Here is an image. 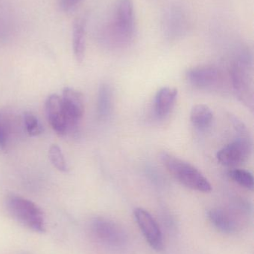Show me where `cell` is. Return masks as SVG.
<instances>
[{
	"label": "cell",
	"mask_w": 254,
	"mask_h": 254,
	"mask_svg": "<svg viewBox=\"0 0 254 254\" xmlns=\"http://www.w3.org/2000/svg\"><path fill=\"white\" fill-rule=\"evenodd\" d=\"M160 158L170 174L186 188L198 192H211L208 179L192 164L168 152H161Z\"/></svg>",
	"instance_id": "1"
},
{
	"label": "cell",
	"mask_w": 254,
	"mask_h": 254,
	"mask_svg": "<svg viewBox=\"0 0 254 254\" xmlns=\"http://www.w3.org/2000/svg\"><path fill=\"white\" fill-rule=\"evenodd\" d=\"M6 207L12 218L25 228L34 232H44L46 230L44 215L35 203L13 195L7 198Z\"/></svg>",
	"instance_id": "2"
},
{
	"label": "cell",
	"mask_w": 254,
	"mask_h": 254,
	"mask_svg": "<svg viewBox=\"0 0 254 254\" xmlns=\"http://www.w3.org/2000/svg\"><path fill=\"white\" fill-rule=\"evenodd\" d=\"M233 86L239 100L248 108L254 109V77L252 65L247 56H241L231 69Z\"/></svg>",
	"instance_id": "3"
},
{
	"label": "cell",
	"mask_w": 254,
	"mask_h": 254,
	"mask_svg": "<svg viewBox=\"0 0 254 254\" xmlns=\"http://www.w3.org/2000/svg\"><path fill=\"white\" fill-rule=\"evenodd\" d=\"M115 40L120 44L128 43L134 33V5L131 0H119L112 25Z\"/></svg>",
	"instance_id": "4"
},
{
	"label": "cell",
	"mask_w": 254,
	"mask_h": 254,
	"mask_svg": "<svg viewBox=\"0 0 254 254\" xmlns=\"http://www.w3.org/2000/svg\"><path fill=\"white\" fill-rule=\"evenodd\" d=\"M91 231L97 241L110 249H121L126 244L127 236L123 230L109 219H95L91 225Z\"/></svg>",
	"instance_id": "5"
},
{
	"label": "cell",
	"mask_w": 254,
	"mask_h": 254,
	"mask_svg": "<svg viewBox=\"0 0 254 254\" xmlns=\"http://www.w3.org/2000/svg\"><path fill=\"white\" fill-rule=\"evenodd\" d=\"M252 150L249 136H240L237 140L221 149L217 152L216 158L222 165L236 167L249 159Z\"/></svg>",
	"instance_id": "6"
},
{
	"label": "cell",
	"mask_w": 254,
	"mask_h": 254,
	"mask_svg": "<svg viewBox=\"0 0 254 254\" xmlns=\"http://www.w3.org/2000/svg\"><path fill=\"white\" fill-rule=\"evenodd\" d=\"M61 99L68 128L77 126L85 113L83 95L76 89L67 87L63 91Z\"/></svg>",
	"instance_id": "7"
},
{
	"label": "cell",
	"mask_w": 254,
	"mask_h": 254,
	"mask_svg": "<svg viewBox=\"0 0 254 254\" xmlns=\"http://www.w3.org/2000/svg\"><path fill=\"white\" fill-rule=\"evenodd\" d=\"M134 217L151 247L158 252L162 250L164 248L162 233L152 215L144 209L137 208L134 210Z\"/></svg>",
	"instance_id": "8"
},
{
	"label": "cell",
	"mask_w": 254,
	"mask_h": 254,
	"mask_svg": "<svg viewBox=\"0 0 254 254\" xmlns=\"http://www.w3.org/2000/svg\"><path fill=\"white\" fill-rule=\"evenodd\" d=\"M211 223L222 232L234 234L243 228V219L239 213L224 209H212L208 212Z\"/></svg>",
	"instance_id": "9"
},
{
	"label": "cell",
	"mask_w": 254,
	"mask_h": 254,
	"mask_svg": "<svg viewBox=\"0 0 254 254\" xmlns=\"http://www.w3.org/2000/svg\"><path fill=\"white\" fill-rule=\"evenodd\" d=\"M46 117L51 127L60 135L65 134L68 129L62 99L57 95H52L45 104Z\"/></svg>",
	"instance_id": "10"
},
{
	"label": "cell",
	"mask_w": 254,
	"mask_h": 254,
	"mask_svg": "<svg viewBox=\"0 0 254 254\" xmlns=\"http://www.w3.org/2000/svg\"><path fill=\"white\" fill-rule=\"evenodd\" d=\"M189 83L198 89L213 87L219 81V72L213 66H199L191 68L186 72Z\"/></svg>",
	"instance_id": "11"
},
{
	"label": "cell",
	"mask_w": 254,
	"mask_h": 254,
	"mask_svg": "<svg viewBox=\"0 0 254 254\" xmlns=\"http://www.w3.org/2000/svg\"><path fill=\"white\" fill-rule=\"evenodd\" d=\"M177 97V90L174 88L164 87L157 92L155 110L157 116L164 118L169 114Z\"/></svg>",
	"instance_id": "12"
},
{
	"label": "cell",
	"mask_w": 254,
	"mask_h": 254,
	"mask_svg": "<svg viewBox=\"0 0 254 254\" xmlns=\"http://www.w3.org/2000/svg\"><path fill=\"white\" fill-rule=\"evenodd\" d=\"M73 46L75 58L78 63L83 62L86 49L85 23L82 19H78L74 24L73 32Z\"/></svg>",
	"instance_id": "13"
},
{
	"label": "cell",
	"mask_w": 254,
	"mask_h": 254,
	"mask_svg": "<svg viewBox=\"0 0 254 254\" xmlns=\"http://www.w3.org/2000/svg\"><path fill=\"white\" fill-rule=\"evenodd\" d=\"M190 120L194 127L199 129H205L213 122V112L208 106L204 104L194 106L190 112Z\"/></svg>",
	"instance_id": "14"
},
{
	"label": "cell",
	"mask_w": 254,
	"mask_h": 254,
	"mask_svg": "<svg viewBox=\"0 0 254 254\" xmlns=\"http://www.w3.org/2000/svg\"><path fill=\"white\" fill-rule=\"evenodd\" d=\"M113 108V92L107 83H102L98 89L97 110L101 119H107L110 116Z\"/></svg>",
	"instance_id": "15"
},
{
	"label": "cell",
	"mask_w": 254,
	"mask_h": 254,
	"mask_svg": "<svg viewBox=\"0 0 254 254\" xmlns=\"http://www.w3.org/2000/svg\"><path fill=\"white\" fill-rule=\"evenodd\" d=\"M228 176L230 179H232L236 183L238 184L243 188L246 189L253 190L254 187V179L253 175L250 172L245 170H231L228 173Z\"/></svg>",
	"instance_id": "16"
},
{
	"label": "cell",
	"mask_w": 254,
	"mask_h": 254,
	"mask_svg": "<svg viewBox=\"0 0 254 254\" xmlns=\"http://www.w3.org/2000/svg\"><path fill=\"white\" fill-rule=\"evenodd\" d=\"M49 159L52 165L59 171L67 172L68 170L67 162L61 148L57 144H52L49 150Z\"/></svg>",
	"instance_id": "17"
},
{
	"label": "cell",
	"mask_w": 254,
	"mask_h": 254,
	"mask_svg": "<svg viewBox=\"0 0 254 254\" xmlns=\"http://www.w3.org/2000/svg\"><path fill=\"white\" fill-rule=\"evenodd\" d=\"M24 124L27 132L31 136H37L43 131L41 125L39 123L38 119L31 113H26L24 116Z\"/></svg>",
	"instance_id": "18"
},
{
	"label": "cell",
	"mask_w": 254,
	"mask_h": 254,
	"mask_svg": "<svg viewBox=\"0 0 254 254\" xmlns=\"http://www.w3.org/2000/svg\"><path fill=\"white\" fill-rule=\"evenodd\" d=\"M81 0H60V6L64 11H69L74 8Z\"/></svg>",
	"instance_id": "19"
},
{
	"label": "cell",
	"mask_w": 254,
	"mask_h": 254,
	"mask_svg": "<svg viewBox=\"0 0 254 254\" xmlns=\"http://www.w3.org/2000/svg\"><path fill=\"white\" fill-rule=\"evenodd\" d=\"M6 144H7V132H6L5 126L0 119V149H4Z\"/></svg>",
	"instance_id": "20"
}]
</instances>
